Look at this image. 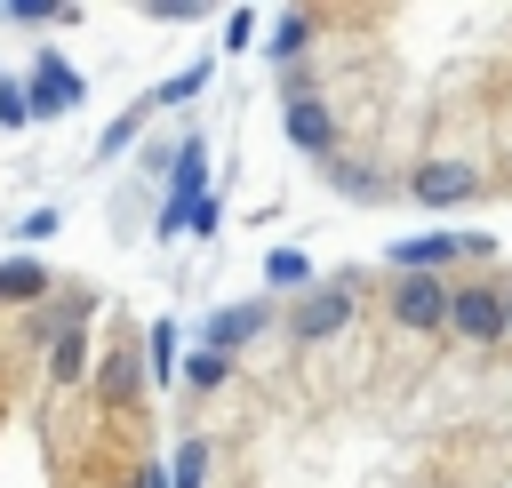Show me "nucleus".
Here are the masks:
<instances>
[{"label": "nucleus", "mask_w": 512, "mask_h": 488, "mask_svg": "<svg viewBox=\"0 0 512 488\" xmlns=\"http://www.w3.org/2000/svg\"><path fill=\"white\" fill-rule=\"evenodd\" d=\"M88 88H80V72L56 56V48H32V80H24V104H32V120H56V112H72Z\"/></svg>", "instance_id": "1"}, {"label": "nucleus", "mask_w": 512, "mask_h": 488, "mask_svg": "<svg viewBox=\"0 0 512 488\" xmlns=\"http://www.w3.org/2000/svg\"><path fill=\"white\" fill-rule=\"evenodd\" d=\"M280 128H288V144L296 152H336V120H328V104L320 96H304V88H288V104H280Z\"/></svg>", "instance_id": "2"}, {"label": "nucleus", "mask_w": 512, "mask_h": 488, "mask_svg": "<svg viewBox=\"0 0 512 488\" xmlns=\"http://www.w3.org/2000/svg\"><path fill=\"white\" fill-rule=\"evenodd\" d=\"M448 328L472 336V344H496L504 336V296L496 288H448Z\"/></svg>", "instance_id": "3"}, {"label": "nucleus", "mask_w": 512, "mask_h": 488, "mask_svg": "<svg viewBox=\"0 0 512 488\" xmlns=\"http://www.w3.org/2000/svg\"><path fill=\"white\" fill-rule=\"evenodd\" d=\"M264 320H272V304H264V296H256V304H224V312H208V320H200V344L232 360L248 336H264Z\"/></svg>", "instance_id": "4"}, {"label": "nucleus", "mask_w": 512, "mask_h": 488, "mask_svg": "<svg viewBox=\"0 0 512 488\" xmlns=\"http://www.w3.org/2000/svg\"><path fill=\"white\" fill-rule=\"evenodd\" d=\"M392 312H400L408 328H440V320H448V288H440L432 272H400V288H392Z\"/></svg>", "instance_id": "5"}, {"label": "nucleus", "mask_w": 512, "mask_h": 488, "mask_svg": "<svg viewBox=\"0 0 512 488\" xmlns=\"http://www.w3.org/2000/svg\"><path fill=\"white\" fill-rule=\"evenodd\" d=\"M344 320H352V288H344V280H328V288H312V296L296 304V336H304V344L336 336Z\"/></svg>", "instance_id": "6"}, {"label": "nucleus", "mask_w": 512, "mask_h": 488, "mask_svg": "<svg viewBox=\"0 0 512 488\" xmlns=\"http://www.w3.org/2000/svg\"><path fill=\"white\" fill-rule=\"evenodd\" d=\"M136 392H144V360L120 344V352H104L96 360V400L104 408H136Z\"/></svg>", "instance_id": "7"}, {"label": "nucleus", "mask_w": 512, "mask_h": 488, "mask_svg": "<svg viewBox=\"0 0 512 488\" xmlns=\"http://www.w3.org/2000/svg\"><path fill=\"white\" fill-rule=\"evenodd\" d=\"M56 280H48V264L40 256H0V312H16V304H40Z\"/></svg>", "instance_id": "8"}, {"label": "nucleus", "mask_w": 512, "mask_h": 488, "mask_svg": "<svg viewBox=\"0 0 512 488\" xmlns=\"http://www.w3.org/2000/svg\"><path fill=\"white\" fill-rule=\"evenodd\" d=\"M424 208H448V200H464L472 192V168L464 160H432V168H416V184H408Z\"/></svg>", "instance_id": "9"}, {"label": "nucleus", "mask_w": 512, "mask_h": 488, "mask_svg": "<svg viewBox=\"0 0 512 488\" xmlns=\"http://www.w3.org/2000/svg\"><path fill=\"white\" fill-rule=\"evenodd\" d=\"M448 256H464V232H424V240H400L392 248V272H432Z\"/></svg>", "instance_id": "10"}, {"label": "nucleus", "mask_w": 512, "mask_h": 488, "mask_svg": "<svg viewBox=\"0 0 512 488\" xmlns=\"http://www.w3.org/2000/svg\"><path fill=\"white\" fill-rule=\"evenodd\" d=\"M80 376H88V336L64 328V336L48 344V384H80Z\"/></svg>", "instance_id": "11"}, {"label": "nucleus", "mask_w": 512, "mask_h": 488, "mask_svg": "<svg viewBox=\"0 0 512 488\" xmlns=\"http://www.w3.org/2000/svg\"><path fill=\"white\" fill-rule=\"evenodd\" d=\"M136 360H144V376H160V384H168V376H176V360H184V352H176V328H168V320H152V336H144V352H136Z\"/></svg>", "instance_id": "12"}, {"label": "nucleus", "mask_w": 512, "mask_h": 488, "mask_svg": "<svg viewBox=\"0 0 512 488\" xmlns=\"http://www.w3.org/2000/svg\"><path fill=\"white\" fill-rule=\"evenodd\" d=\"M168 488H208V440H176V456H168Z\"/></svg>", "instance_id": "13"}, {"label": "nucleus", "mask_w": 512, "mask_h": 488, "mask_svg": "<svg viewBox=\"0 0 512 488\" xmlns=\"http://www.w3.org/2000/svg\"><path fill=\"white\" fill-rule=\"evenodd\" d=\"M264 48H272L280 64H288V56H304V48H312V16H304V8H288V16L272 24V40H264Z\"/></svg>", "instance_id": "14"}, {"label": "nucleus", "mask_w": 512, "mask_h": 488, "mask_svg": "<svg viewBox=\"0 0 512 488\" xmlns=\"http://www.w3.org/2000/svg\"><path fill=\"white\" fill-rule=\"evenodd\" d=\"M200 88H208V64H184V72H176V80H160V88H152L144 104L160 112V104H184V96H200Z\"/></svg>", "instance_id": "15"}, {"label": "nucleus", "mask_w": 512, "mask_h": 488, "mask_svg": "<svg viewBox=\"0 0 512 488\" xmlns=\"http://www.w3.org/2000/svg\"><path fill=\"white\" fill-rule=\"evenodd\" d=\"M144 120H152V104H128V112H120V120H112V128H104V144H96V160H112V152H128V144H136V128H144Z\"/></svg>", "instance_id": "16"}, {"label": "nucleus", "mask_w": 512, "mask_h": 488, "mask_svg": "<svg viewBox=\"0 0 512 488\" xmlns=\"http://www.w3.org/2000/svg\"><path fill=\"white\" fill-rule=\"evenodd\" d=\"M176 368H184V384H200V392H208V384H224V368H232V360H224V352H208V344H192Z\"/></svg>", "instance_id": "17"}, {"label": "nucleus", "mask_w": 512, "mask_h": 488, "mask_svg": "<svg viewBox=\"0 0 512 488\" xmlns=\"http://www.w3.org/2000/svg\"><path fill=\"white\" fill-rule=\"evenodd\" d=\"M264 280H272V288H304V280H312V264H304L296 248H272V256H264Z\"/></svg>", "instance_id": "18"}, {"label": "nucleus", "mask_w": 512, "mask_h": 488, "mask_svg": "<svg viewBox=\"0 0 512 488\" xmlns=\"http://www.w3.org/2000/svg\"><path fill=\"white\" fill-rule=\"evenodd\" d=\"M0 16H8V24H56V16H72V8H56V0H8Z\"/></svg>", "instance_id": "19"}, {"label": "nucleus", "mask_w": 512, "mask_h": 488, "mask_svg": "<svg viewBox=\"0 0 512 488\" xmlns=\"http://www.w3.org/2000/svg\"><path fill=\"white\" fill-rule=\"evenodd\" d=\"M328 184H336V192H352V200H376V176H368V168H352V160H336V168H328Z\"/></svg>", "instance_id": "20"}, {"label": "nucleus", "mask_w": 512, "mask_h": 488, "mask_svg": "<svg viewBox=\"0 0 512 488\" xmlns=\"http://www.w3.org/2000/svg\"><path fill=\"white\" fill-rule=\"evenodd\" d=\"M8 232H16V240H24V256H32V240H48V232H56V208H24Z\"/></svg>", "instance_id": "21"}, {"label": "nucleus", "mask_w": 512, "mask_h": 488, "mask_svg": "<svg viewBox=\"0 0 512 488\" xmlns=\"http://www.w3.org/2000/svg\"><path fill=\"white\" fill-rule=\"evenodd\" d=\"M32 120V104H24V80H8L0 72V128H24Z\"/></svg>", "instance_id": "22"}, {"label": "nucleus", "mask_w": 512, "mask_h": 488, "mask_svg": "<svg viewBox=\"0 0 512 488\" xmlns=\"http://www.w3.org/2000/svg\"><path fill=\"white\" fill-rule=\"evenodd\" d=\"M248 40H256V16L232 8V16H224V48H248Z\"/></svg>", "instance_id": "23"}, {"label": "nucleus", "mask_w": 512, "mask_h": 488, "mask_svg": "<svg viewBox=\"0 0 512 488\" xmlns=\"http://www.w3.org/2000/svg\"><path fill=\"white\" fill-rule=\"evenodd\" d=\"M184 16H200V0H152V24H184Z\"/></svg>", "instance_id": "24"}, {"label": "nucleus", "mask_w": 512, "mask_h": 488, "mask_svg": "<svg viewBox=\"0 0 512 488\" xmlns=\"http://www.w3.org/2000/svg\"><path fill=\"white\" fill-rule=\"evenodd\" d=\"M216 224H224V216H216V200H200V208H192V216H184V232H200V240H208V232H216Z\"/></svg>", "instance_id": "25"}, {"label": "nucleus", "mask_w": 512, "mask_h": 488, "mask_svg": "<svg viewBox=\"0 0 512 488\" xmlns=\"http://www.w3.org/2000/svg\"><path fill=\"white\" fill-rule=\"evenodd\" d=\"M136 488H168V472H160V464H144V472H136Z\"/></svg>", "instance_id": "26"}]
</instances>
